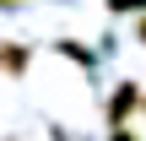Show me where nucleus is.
Wrapping results in <instances>:
<instances>
[{
	"label": "nucleus",
	"mask_w": 146,
	"mask_h": 141,
	"mask_svg": "<svg viewBox=\"0 0 146 141\" xmlns=\"http://www.w3.org/2000/svg\"><path fill=\"white\" fill-rule=\"evenodd\" d=\"M135 98H141V92H135V87H125V92H119V98H114V125H125V114H130V109H135Z\"/></svg>",
	"instance_id": "1"
},
{
	"label": "nucleus",
	"mask_w": 146,
	"mask_h": 141,
	"mask_svg": "<svg viewBox=\"0 0 146 141\" xmlns=\"http://www.w3.org/2000/svg\"><path fill=\"white\" fill-rule=\"evenodd\" d=\"M114 141H135V136H130V130H114Z\"/></svg>",
	"instance_id": "2"
},
{
	"label": "nucleus",
	"mask_w": 146,
	"mask_h": 141,
	"mask_svg": "<svg viewBox=\"0 0 146 141\" xmlns=\"http://www.w3.org/2000/svg\"><path fill=\"white\" fill-rule=\"evenodd\" d=\"M141 38H146V22H141Z\"/></svg>",
	"instance_id": "3"
}]
</instances>
